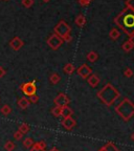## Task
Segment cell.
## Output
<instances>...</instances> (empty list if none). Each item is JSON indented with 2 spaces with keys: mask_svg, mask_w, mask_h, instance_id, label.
<instances>
[{
  "mask_svg": "<svg viewBox=\"0 0 134 151\" xmlns=\"http://www.w3.org/2000/svg\"><path fill=\"white\" fill-rule=\"evenodd\" d=\"M114 22L124 33L130 36L134 33V11L126 7L114 18Z\"/></svg>",
  "mask_w": 134,
  "mask_h": 151,
  "instance_id": "obj_1",
  "label": "cell"
},
{
  "mask_svg": "<svg viewBox=\"0 0 134 151\" xmlns=\"http://www.w3.org/2000/svg\"><path fill=\"white\" fill-rule=\"evenodd\" d=\"M97 97L107 107H111L120 97V92L112 84L108 83L97 92Z\"/></svg>",
  "mask_w": 134,
  "mask_h": 151,
  "instance_id": "obj_2",
  "label": "cell"
},
{
  "mask_svg": "<svg viewBox=\"0 0 134 151\" xmlns=\"http://www.w3.org/2000/svg\"><path fill=\"white\" fill-rule=\"evenodd\" d=\"M114 110L124 122H129L134 116V103L128 98H124L115 106Z\"/></svg>",
  "mask_w": 134,
  "mask_h": 151,
  "instance_id": "obj_3",
  "label": "cell"
},
{
  "mask_svg": "<svg viewBox=\"0 0 134 151\" xmlns=\"http://www.w3.org/2000/svg\"><path fill=\"white\" fill-rule=\"evenodd\" d=\"M54 34H57L58 36L63 39L64 42H71L72 41V36H71V27L68 25V23H66L64 20L58 22L56 26L54 28Z\"/></svg>",
  "mask_w": 134,
  "mask_h": 151,
  "instance_id": "obj_4",
  "label": "cell"
},
{
  "mask_svg": "<svg viewBox=\"0 0 134 151\" xmlns=\"http://www.w3.org/2000/svg\"><path fill=\"white\" fill-rule=\"evenodd\" d=\"M63 42H64L63 39L54 33L52 34V35H50L49 37H48V39L46 40L47 45H48V46L54 50H59L60 47H61V45L63 44Z\"/></svg>",
  "mask_w": 134,
  "mask_h": 151,
  "instance_id": "obj_5",
  "label": "cell"
},
{
  "mask_svg": "<svg viewBox=\"0 0 134 151\" xmlns=\"http://www.w3.org/2000/svg\"><path fill=\"white\" fill-rule=\"evenodd\" d=\"M20 89L22 90L24 94L26 97H32L34 94H36L37 92V86L35 84V81H32V82H26L23 83V84L20 86Z\"/></svg>",
  "mask_w": 134,
  "mask_h": 151,
  "instance_id": "obj_6",
  "label": "cell"
},
{
  "mask_svg": "<svg viewBox=\"0 0 134 151\" xmlns=\"http://www.w3.org/2000/svg\"><path fill=\"white\" fill-rule=\"evenodd\" d=\"M70 102L71 101H70V99H69V97L66 93H64V92H61V93H59L54 99V105H57V106H61V107L68 106Z\"/></svg>",
  "mask_w": 134,
  "mask_h": 151,
  "instance_id": "obj_7",
  "label": "cell"
},
{
  "mask_svg": "<svg viewBox=\"0 0 134 151\" xmlns=\"http://www.w3.org/2000/svg\"><path fill=\"white\" fill-rule=\"evenodd\" d=\"M77 73H78V76H80L82 79H88L89 76L92 75V68L88 64H82V65H81L80 67H78V69H77Z\"/></svg>",
  "mask_w": 134,
  "mask_h": 151,
  "instance_id": "obj_8",
  "label": "cell"
},
{
  "mask_svg": "<svg viewBox=\"0 0 134 151\" xmlns=\"http://www.w3.org/2000/svg\"><path fill=\"white\" fill-rule=\"evenodd\" d=\"M61 125L63 126L64 129L68 130H72L73 128L77 126V121L72 118V116H69V118H63V120L61 121Z\"/></svg>",
  "mask_w": 134,
  "mask_h": 151,
  "instance_id": "obj_9",
  "label": "cell"
},
{
  "mask_svg": "<svg viewBox=\"0 0 134 151\" xmlns=\"http://www.w3.org/2000/svg\"><path fill=\"white\" fill-rule=\"evenodd\" d=\"M23 45H24V42L19 37L13 38L12 40L9 41V46H11V48H13L14 50H21L22 47H23Z\"/></svg>",
  "mask_w": 134,
  "mask_h": 151,
  "instance_id": "obj_10",
  "label": "cell"
},
{
  "mask_svg": "<svg viewBox=\"0 0 134 151\" xmlns=\"http://www.w3.org/2000/svg\"><path fill=\"white\" fill-rule=\"evenodd\" d=\"M29 105H31V101L27 98H21V99H19L17 101V106H18L19 109H21V110L27 109L29 107Z\"/></svg>",
  "mask_w": 134,
  "mask_h": 151,
  "instance_id": "obj_11",
  "label": "cell"
},
{
  "mask_svg": "<svg viewBox=\"0 0 134 151\" xmlns=\"http://www.w3.org/2000/svg\"><path fill=\"white\" fill-rule=\"evenodd\" d=\"M87 81H88V84H89L92 88H95L97 85L100 84V82H101V79H100V77L97 75L92 73L91 76H89V78L87 79Z\"/></svg>",
  "mask_w": 134,
  "mask_h": 151,
  "instance_id": "obj_12",
  "label": "cell"
},
{
  "mask_svg": "<svg viewBox=\"0 0 134 151\" xmlns=\"http://www.w3.org/2000/svg\"><path fill=\"white\" fill-rule=\"evenodd\" d=\"M99 151H120L118 148L113 144L112 142H108L106 145H104L103 147L99 149Z\"/></svg>",
  "mask_w": 134,
  "mask_h": 151,
  "instance_id": "obj_13",
  "label": "cell"
},
{
  "mask_svg": "<svg viewBox=\"0 0 134 151\" xmlns=\"http://www.w3.org/2000/svg\"><path fill=\"white\" fill-rule=\"evenodd\" d=\"M73 114V109L71 107L68 106H64L62 108V118H69V116H72Z\"/></svg>",
  "mask_w": 134,
  "mask_h": 151,
  "instance_id": "obj_14",
  "label": "cell"
},
{
  "mask_svg": "<svg viewBox=\"0 0 134 151\" xmlns=\"http://www.w3.org/2000/svg\"><path fill=\"white\" fill-rule=\"evenodd\" d=\"M75 22V24L79 26V27H83V26L86 24V18H85L84 15L80 14V15H78V16H77Z\"/></svg>",
  "mask_w": 134,
  "mask_h": 151,
  "instance_id": "obj_15",
  "label": "cell"
},
{
  "mask_svg": "<svg viewBox=\"0 0 134 151\" xmlns=\"http://www.w3.org/2000/svg\"><path fill=\"white\" fill-rule=\"evenodd\" d=\"M75 65L71 63H66L63 67V71L66 73V75H72L75 73Z\"/></svg>",
  "mask_w": 134,
  "mask_h": 151,
  "instance_id": "obj_16",
  "label": "cell"
},
{
  "mask_svg": "<svg viewBox=\"0 0 134 151\" xmlns=\"http://www.w3.org/2000/svg\"><path fill=\"white\" fill-rule=\"evenodd\" d=\"M62 108H63V107L54 105V107H52V108L50 109V112H52V114L54 118H60V116H62Z\"/></svg>",
  "mask_w": 134,
  "mask_h": 151,
  "instance_id": "obj_17",
  "label": "cell"
},
{
  "mask_svg": "<svg viewBox=\"0 0 134 151\" xmlns=\"http://www.w3.org/2000/svg\"><path fill=\"white\" fill-rule=\"evenodd\" d=\"M109 37H110V39H111V40H113V41L118 40V38L120 37V32L118 31V28L113 27L112 29L110 31V33H109Z\"/></svg>",
  "mask_w": 134,
  "mask_h": 151,
  "instance_id": "obj_18",
  "label": "cell"
},
{
  "mask_svg": "<svg viewBox=\"0 0 134 151\" xmlns=\"http://www.w3.org/2000/svg\"><path fill=\"white\" fill-rule=\"evenodd\" d=\"M61 81V76L59 75V73H54L50 75L49 77V82L52 83V85H57L58 83Z\"/></svg>",
  "mask_w": 134,
  "mask_h": 151,
  "instance_id": "obj_19",
  "label": "cell"
},
{
  "mask_svg": "<svg viewBox=\"0 0 134 151\" xmlns=\"http://www.w3.org/2000/svg\"><path fill=\"white\" fill-rule=\"evenodd\" d=\"M97 59H99V55L97 52H94V50H91L87 54V60L91 63H94V62H97Z\"/></svg>",
  "mask_w": 134,
  "mask_h": 151,
  "instance_id": "obj_20",
  "label": "cell"
},
{
  "mask_svg": "<svg viewBox=\"0 0 134 151\" xmlns=\"http://www.w3.org/2000/svg\"><path fill=\"white\" fill-rule=\"evenodd\" d=\"M29 129H31V126H29V124H27V123H25V122L21 123L18 127V130L20 132H22L23 134H26V133L29 131Z\"/></svg>",
  "mask_w": 134,
  "mask_h": 151,
  "instance_id": "obj_21",
  "label": "cell"
},
{
  "mask_svg": "<svg viewBox=\"0 0 134 151\" xmlns=\"http://www.w3.org/2000/svg\"><path fill=\"white\" fill-rule=\"evenodd\" d=\"M0 112H1V114H3V116H9V114H11V112H12V107L9 106V105H7V104H4V105H2L1 106V108H0Z\"/></svg>",
  "mask_w": 134,
  "mask_h": 151,
  "instance_id": "obj_22",
  "label": "cell"
},
{
  "mask_svg": "<svg viewBox=\"0 0 134 151\" xmlns=\"http://www.w3.org/2000/svg\"><path fill=\"white\" fill-rule=\"evenodd\" d=\"M122 48H123V50H124L125 52H131V50H133L134 46L132 45V43L130 42L129 40H127V41H125V42L123 43Z\"/></svg>",
  "mask_w": 134,
  "mask_h": 151,
  "instance_id": "obj_23",
  "label": "cell"
},
{
  "mask_svg": "<svg viewBox=\"0 0 134 151\" xmlns=\"http://www.w3.org/2000/svg\"><path fill=\"white\" fill-rule=\"evenodd\" d=\"M34 144H35V142H34V139H32V137H26V139H23V146H24V148L31 149L32 147L34 146Z\"/></svg>",
  "mask_w": 134,
  "mask_h": 151,
  "instance_id": "obj_24",
  "label": "cell"
},
{
  "mask_svg": "<svg viewBox=\"0 0 134 151\" xmlns=\"http://www.w3.org/2000/svg\"><path fill=\"white\" fill-rule=\"evenodd\" d=\"M33 147H36V148H38V149H41V150H45L47 147V144L45 141L41 139V141H39V142H35V144H34Z\"/></svg>",
  "mask_w": 134,
  "mask_h": 151,
  "instance_id": "obj_25",
  "label": "cell"
},
{
  "mask_svg": "<svg viewBox=\"0 0 134 151\" xmlns=\"http://www.w3.org/2000/svg\"><path fill=\"white\" fill-rule=\"evenodd\" d=\"M15 148H16V144L13 141H7L4 144L5 151H14Z\"/></svg>",
  "mask_w": 134,
  "mask_h": 151,
  "instance_id": "obj_26",
  "label": "cell"
},
{
  "mask_svg": "<svg viewBox=\"0 0 134 151\" xmlns=\"http://www.w3.org/2000/svg\"><path fill=\"white\" fill-rule=\"evenodd\" d=\"M23 133L22 132H20L19 130H17V131L14 132V134H13V137H14V139H16V141H21L22 139H23Z\"/></svg>",
  "mask_w": 134,
  "mask_h": 151,
  "instance_id": "obj_27",
  "label": "cell"
},
{
  "mask_svg": "<svg viewBox=\"0 0 134 151\" xmlns=\"http://www.w3.org/2000/svg\"><path fill=\"white\" fill-rule=\"evenodd\" d=\"M34 0H22V5L26 9H29L31 6H33Z\"/></svg>",
  "mask_w": 134,
  "mask_h": 151,
  "instance_id": "obj_28",
  "label": "cell"
},
{
  "mask_svg": "<svg viewBox=\"0 0 134 151\" xmlns=\"http://www.w3.org/2000/svg\"><path fill=\"white\" fill-rule=\"evenodd\" d=\"M124 76L126 78H132L133 77V70H132L130 67H127V68L124 70Z\"/></svg>",
  "mask_w": 134,
  "mask_h": 151,
  "instance_id": "obj_29",
  "label": "cell"
},
{
  "mask_svg": "<svg viewBox=\"0 0 134 151\" xmlns=\"http://www.w3.org/2000/svg\"><path fill=\"white\" fill-rule=\"evenodd\" d=\"M29 99V101H31V103L33 104H36L39 102V96H37V94H34V96H32V97L28 98Z\"/></svg>",
  "mask_w": 134,
  "mask_h": 151,
  "instance_id": "obj_30",
  "label": "cell"
},
{
  "mask_svg": "<svg viewBox=\"0 0 134 151\" xmlns=\"http://www.w3.org/2000/svg\"><path fill=\"white\" fill-rule=\"evenodd\" d=\"M92 0H79V3H80L82 6H87L91 3Z\"/></svg>",
  "mask_w": 134,
  "mask_h": 151,
  "instance_id": "obj_31",
  "label": "cell"
},
{
  "mask_svg": "<svg viewBox=\"0 0 134 151\" xmlns=\"http://www.w3.org/2000/svg\"><path fill=\"white\" fill-rule=\"evenodd\" d=\"M126 5H127V7L131 9L132 11H134V0H127L126 1Z\"/></svg>",
  "mask_w": 134,
  "mask_h": 151,
  "instance_id": "obj_32",
  "label": "cell"
},
{
  "mask_svg": "<svg viewBox=\"0 0 134 151\" xmlns=\"http://www.w3.org/2000/svg\"><path fill=\"white\" fill-rule=\"evenodd\" d=\"M6 75V70H5L4 68H3L2 66H0V79L3 78L4 76Z\"/></svg>",
  "mask_w": 134,
  "mask_h": 151,
  "instance_id": "obj_33",
  "label": "cell"
},
{
  "mask_svg": "<svg viewBox=\"0 0 134 151\" xmlns=\"http://www.w3.org/2000/svg\"><path fill=\"white\" fill-rule=\"evenodd\" d=\"M129 41L132 43V45L134 46V33H132L131 35L129 36Z\"/></svg>",
  "mask_w": 134,
  "mask_h": 151,
  "instance_id": "obj_34",
  "label": "cell"
},
{
  "mask_svg": "<svg viewBox=\"0 0 134 151\" xmlns=\"http://www.w3.org/2000/svg\"><path fill=\"white\" fill-rule=\"evenodd\" d=\"M29 151H45V150H41V149H38L36 148V147H32L31 149H28Z\"/></svg>",
  "mask_w": 134,
  "mask_h": 151,
  "instance_id": "obj_35",
  "label": "cell"
},
{
  "mask_svg": "<svg viewBox=\"0 0 134 151\" xmlns=\"http://www.w3.org/2000/svg\"><path fill=\"white\" fill-rule=\"evenodd\" d=\"M49 151H60V149H58L57 147H52V148L50 149Z\"/></svg>",
  "mask_w": 134,
  "mask_h": 151,
  "instance_id": "obj_36",
  "label": "cell"
},
{
  "mask_svg": "<svg viewBox=\"0 0 134 151\" xmlns=\"http://www.w3.org/2000/svg\"><path fill=\"white\" fill-rule=\"evenodd\" d=\"M131 139L134 142V132H133V133H132V134H131Z\"/></svg>",
  "mask_w": 134,
  "mask_h": 151,
  "instance_id": "obj_37",
  "label": "cell"
},
{
  "mask_svg": "<svg viewBox=\"0 0 134 151\" xmlns=\"http://www.w3.org/2000/svg\"><path fill=\"white\" fill-rule=\"evenodd\" d=\"M42 1H43V2H45V3H47V2H49L50 0H42Z\"/></svg>",
  "mask_w": 134,
  "mask_h": 151,
  "instance_id": "obj_38",
  "label": "cell"
},
{
  "mask_svg": "<svg viewBox=\"0 0 134 151\" xmlns=\"http://www.w3.org/2000/svg\"><path fill=\"white\" fill-rule=\"evenodd\" d=\"M5 1H9V0H5Z\"/></svg>",
  "mask_w": 134,
  "mask_h": 151,
  "instance_id": "obj_39",
  "label": "cell"
}]
</instances>
